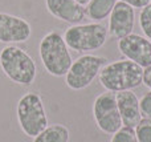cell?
Listing matches in <instances>:
<instances>
[{"mask_svg":"<svg viewBox=\"0 0 151 142\" xmlns=\"http://www.w3.org/2000/svg\"><path fill=\"white\" fill-rule=\"evenodd\" d=\"M101 85L109 92L133 90L143 81V68L130 60H119L106 64L98 74Z\"/></svg>","mask_w":151,"mask_h":142,"instance_id":"6da1fadb","label":"cell"},{"mask_svg":"<svg viewBox=\"0 0 151 142\" xmlns=\"http://www.w3.org/2000/svg\"><path fill=\"white\" fill-rule=\"evenodd\" d=\"M1 71L12 82L29 86L37 76V66L33 58L16 45H7L0 52Z\"/></svg>","mask_w":151,"mask_h":142,"instance_id":"7a4b0ae2","label":"cell"},{"mask_svg":"<svg viewBox=\"0 0 151 142\" xmlns=\"http://www.w3.org/2000/svg\"><path fill=\"white\" fill-rule=\"evenodd\" d=\"M40 58L49 74L63 77L68 73L72 63V55L64 37L58 32L52 31L47 33L40 41Z\"/></svg>","mask_w":151,"mask_h":142,"instance_id":"3957f363","label":"cell"},{"mask_svg":"<svg viewBox=\"0 0 151 142\" xmlns=\"http://www.w3.org/2000/svg\"><path fill=\"white\" fill-rule=\"evenodd\" d=\"M16 116L21 130L31 138L37 137L48 126L44 104L37 93L29 92L19 100Z\"/></svg>","mask_w":151,"mask_h":142,"instance_id":"277c9868","label":"cell"},{"mask_svg":"<svg viewBox=\"0 0 151 142\" xmlns=\"http://www.w3.org/2000/svg\"><path fill=\"white\" fill-rule=\"evenodd\" d=\"M109 31L101 23L76 24L69 27L64 33L66 45L76 52H91L104 47Z\"/></svg>","mask_w":151,"mask_h":142,"instance_id":"5b68a950","label":"cell"},{"mask_svg":"<svg viewBox=\"0 0 151 142\" xmlns=\"http://www.w3.org/2000/svg\"><path fill=\"white\" fill-rule=\"evenodd\" d=\"M106 58L96 55H83L73 61L65 74V82L72 90L86 89L106 65Z\"/></svg>","mask_w":151,"mask_h":142,"instance_id":"8992f818","label":"cell"},{"mask_svg":"<svg viewBox=\"0 0 151 142\" xmlns=\"http://www.w3.org/2000/svg\"><path fill=\"white\" fill-rule=\"evenodd\" d=\"M93 116L97 126L105 134L113 136L123 126L114 92H105L94 100Z\"/></svg>","mask_w":151,"mask_h":142,"instance_id":"52a82bcc","label":"cell"},{"mask_svg":"<svg viewBox=\"0 0 151 142\" xmlns=\"http://www.w3.org/2000/svg\"><path fill=\"white\" fill-rule=\"evenodd\" d=\"M118 49L127 60L138 64L142 68L151 65V41L137 33L118 40Z\"/></svg>","mask_w":151,"mask_h":142,"instance_id":"ba28073f","label":"cell"},{"mask_svg":"<svg viewBox=\"0 0 151 142\" xmlns=\"http://www.w3.org/2000/svg\"><path fill=\"white\" fill-rule=\"evenodd\" d=\"M32 27L23 17L0 12V43L16 44L24 43L31 37Z\"/></svg>","mask_w":151,"mask_h":142,"instance_id":"9c48e42d","label":"cell"},{"mask_svg":"<svg viewBox=\"0 0 151 142\" xmlns=\"http://www.w3.org/2000/svg\"><path fill=\"white\" fill-rule=\"evenodd\" d=\"M135 23V11L131 5L123 1H117L110 13L109 33L115 39H122L133 33Z\"/></svg>","mask_w":151,"mask_h":142,"instance_id":"30bf717a","label":"cell"},{"mask_svg":"<svg viewBox=\"0 0 151 142\" xmlns=\"http://www.w3.org/2000/svg\"><path fill=\"white\" fill-rule=\"evenodd\" d=\"M48 12L61 21L72 25L80 24L85 19V7L77 0H45Z\"/></svg>","mask_w":151,"mask_h":142,"instance_id":"8fae6325","label":"cell"},{"mask_svg":"<svg viewBox=\"0 0 151 142\" xmlns=\"http://www.w3.org/2000/svg\"><path fill=\"white\" fill-rule=\"evenodd\" d=\"M115 100L122 118V125L130 129H135L137 125L142 121L139 98L133 90H123L115 94Z\"/></svg>","mask_w":151,"mask_h":142,"instance_id":"7c38bea8","label":"cell"},{"mask_svg":"<svg viewBox=\"0 0 151 142\" xmlns=\"http://www.w3.org/2000/svg\"><path fill=\"white\" fill-rule=\"evenodd\" d=\"M117 1L118 0H90L85 7V13L90 20L98 23L110 16Z\"/></svg>","mask_w":151,"mask_h":142,"instance_id":"4fadbf2b","label":"cell"},{"mask_svg":"<svg viewBox=\"0 0 151 142\" xmlns=\"http://www.w3.org/2000/svg\"><path fill=\"white\" fill-rule=\"evenodd\" d=\"M70 133L66 126L61 124L48 125L37 137L33 138V142H69Z\"/></svg>","mask_w":151,"mask_h":142,"instance_id":"5bb4252c","label":"cell"},{"mask_svg":"<svg viewBox=\"0 0 151 142\" xmlns=\"http://www.w3.org/2000/svg\"><path fill=\"white\" fill-rule=\"evenodd\" d=\"M139 25H141V29L143 31L146 39H149L151 41V3L141 9V13H139Z\"/></svg>","mask_w":151,"mask_h":142,"instance_id":"9a60e30c","label":"cell"},{"mask_svg":"<svg viewBox=\"0 0 151 142\" xmlns=\"http://www.w3.org/2000/svg\"><path fill=\"white\" fill-rule=\"evenodd\" d=\"M137 142H151V120L142 118L135 129Z\"/></svg>","mask_w":151,"mask_h":142,"instance_id":"2e32d148","label":"cell"},{"mask_svg":"<svg viewBox=\"0 0 151 142\" xmlns=\"http://www.w3.org/2000/svg\"><path fill=\"white\" fill-rule=\"evenodd\" d=\"M110 142H137L135 130L130 128L122 126L118 132H115Z\"/></svg>","mask_w":151,"mask_h":142,"instance_id":"e0dca14e","label":"cell"},{"mask_svg":"<svg viewBox=\"0 0 151 142\" xmlns=\"http://www.w3.org/2000/svg\"><path fill=\"white\" fill-rule=\"evenodd\" d=\"M139 109H141L142 118L151 120V90L143 94V97L139 100Z\"/></svg>","mask_w":151,"mask_h":142,"instance_id":"ac0fdd59","label":"cell"},{"mask_svg":"<svg viewBox=\"0 0 151 142\" xmlns=\"http://www.w3.org/2000/svg\"><path fill=\"white\" fill-rule=\"evenodd\" d=\"M118 1H123L126 4L131 5L133 8H145L146 5H149L151 3V0H118Z\"/></svg>","mask_w":151,"mask_h":142,"instance_id":"d6986e66","label":"cell"},{"mask_svg":"<svg viewBox=\"0 0 151 142\" xmlns=\"http://www.w3.org/2000/svg\"><path fill=\"white\" fill-rule=\"evenodd\" d=\"M142 84L151 89V65L143 69V81Z\"/></svg>","mask_w":151,"mask_h":142,"instance_id":"ffe728a7","label":"cell"},{"mask_svg":"<svg viewBox=\"0 0 151 142\" xmlns=\"http://www.w3.org/2000/svg\"><path fill=\"white\" fill-rule=\"evenodd\" d=\"M77 1L80 3L81 5H86V4H88V3H89V1H90V0H77Z\"/></svg>","mask_w":151,"mask_h":142,"instance_id":"44dd1931","label":"cell"}]
</instances>
